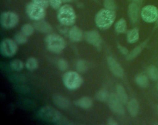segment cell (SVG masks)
I'll return each instance as SVG.
<instances>
[{
  "instance_id": "d6986e66",
  "label": "cell",
  "mask_w": 158,
  "mask_h": 125,
  "mask_svg": "<svg viewBox=\"0 0 158 125\" xmlns=\"http://www.w3.org/2000/svg\"><path fill=\"white\" fill-rule=\"evenodd\" d=\"M116 94L118 98L123 104L128 102V95L125 88L121 84H118L116 86Z\"/></svg>"
},
{
  "instance_id": "9a60e30c",
  "label": "cell",
  "mask_w": 158,
  "mask_h": 125,
  "mask_svg": "<svg viewBox=\"0 0 158 125\" xmlns=\"http://www.w3.org/2000/svg\"><path fill=\"white\" fill-rule=\"evenodd\" d=\"M35 28L42 33H50L52 30V26L46 21L40 20L35 22L33 24Z\"/></svg>"
},
{
  "instance_id": "e575fe53",
  "label": "cell",
  "mask_w": 158,
  "mask_h": 125,
  "mask_svg": "<svg viewBox=\"0 0 158 125\" xmlns=\"http://www.w3.org/2000/svg\"><path fill=\"white\" fill-rule=\"evenodd\" d=\"M117 47H118V50L120 51V52L122 54H124V55H127V54L129 53L128 49H127L126 47H125L124 46H122V45H120V44H118Z\"/></svg>"
},
{
  "instance_id": "6da1fadb",
  "label": "cell",
  "mask_w": 158,
  "mask_h": 125,
  "mask_svg": "<svg viewBox=\"0 0 158 125\" xmlns=\"http://www.w3.org/2000/svg\"><path fill=\"white\" fill-rule=\"evenodd\" d=\"M116 14L115 11L108 9H102L98 12L95 16L96 26L101 30L109 28L115 22Z\"/></svg>"
},
{
  "instance_id": "8fae6325",
  "label": "cell",
  "mask_w": 158,
  "mask_h": 125,
  "mask_svg": "<svg viewBox=\"0 0 158 125\" xmlns=\"http://www.w3.org/2000/svg\"><path fill=\"white\" fill-rule=\"evenodd\" d=\"M84 38L86 41L91 45L99 48L101 46L102 38L99 33L96 30L87 31L84 34Z\"/></svg>"
},
{
  "instance_id": "603a6c76",
  "label": "cell",
  "mask_w": 158,
  "mask_h": 125,
  "mask_svg": "<svg viewBox=\"0 0 158 125\" xmlns=\"http://www.w3.org/2000/svg\"><path fill=\"white\" fill-rule=\"evenodd\" d=\"M136 83L141 87L145 88L149 85V80L148 77L144 74H139L136 76L135 79Z\"/></svg>"
},
{
  "instance_id": "52a82bcc",
  "label": "cell",
  "mask_w": 158,
  "mask_h": 125,
  "mask_svg": "<svg viewBox=\"0 0 158 125\" xmlns=\"http://www.w3.org/2000/svg\"><path fill=\"white\" fill-rule=\"evenodd\" d=\"M19 17L14 12L5 11L1 15V25L6 29H10L15 27L19 23Z\"/></svg>"
},
{
  "instance_id": "44dd1931",
  "label": "cell",
  "mask_w": 158,
  "mask_h": 125,
  "mask_svg": "<svg viewBox=\"0 0 158 125\" xmlns=\"http://www.w3.org/2000/svg\"><path fill=\"white\" fill-rule=\"evenodd\" d=\"M146 41L143 43H142L141 44H140L139 45L137 46L136 47H135L130 53H129L127 56V60H132L133 59L135 58H136L141 51V50H143V48L144 47L145 44H146Z\"/></svg>"
},
{
  "instance_id": "cb8c5ba5",
  "label": "cell",
  "mask_w": 158,
  "mask_h": 125,
  "mask_svg": "<svg viewBox=\"0 0 158 125\" xmlns=\"http://www.w3.org/2000/svg\"><path fill=\"white\" fill-rule=\"evenodd\" d=\"M109 95V94L108 93V92L106 89L102 88L97 92L95 97L97 100L101 102H104L106 101H107Z\"/></svg>"
},
{
  "instance_id": "5b68a950",
  "label": "cell",
  "mask_w": 158,
  "mask_h": 125,
  "mask_svg": "<svg viewBox=\"0 0 158 125\" xmlns=\"http://www.w3.org/2000/svg\"><path fill=\"white\" fill-rule=\"evenodd\" d=\"M62 81L64 86L67 89L74 90L81 86L83 82V78L78 72L69 71L64 74Z\"/></svg>"
},
{
  "instance_id": "5bb4252c",
  "label": "cell",
  "mask_w": 158,
  "mask_h": 125,
  "mask_svg": "<svg viewBox=\"0 0 158 125\" xmlns=\"http://www.w3.org/2000/svg\"><path fill=\"white\" fill-rule=\"evenodd\" d=\"M53 101L58 107L62 109H67L70 107V103L65 97L56 94L53 96Z\"/></svg>"
},
{
  "instance_id": "9c48e42d",
  "label": "cell",
  "mask_w": 158,
  "mask_h": 125,
  "mask_svg": "<svg viewBox=\"0 0 158 125\" xmlns=\"http://www.w3.org/2000/svg\"><path fill=\"white\" fill-rule=\"evenodd\" d=\"M107 102L109 107L110 108L112 112L121 116L125 114V108L123 105V103L118 98L117 94H109Z\"/></svg>"
},
{
  "instance_id": "2e32d148",
  "label": "cell",
  "mask_w": 158,
  "mask_h": 125,
  "mask_svg": "<svg viewBox=\"0 0 158 125\" xmlns=\"http://www.w3.org/2000/svg\"><path fill=\"white\" fill-rule=\"evenodd\" d=\"M75 104L78 107L83 109H89L93 104V100L89 97H82L75 101Z\"/></svg>"
},
{
  "instance_id": "8d00e7d4",
  "label": "cell",
  "mask_w": 158,
  "mask_h": 125,
  "mask_svg": "<svg viewBox=\"0 0 158 125\" xmlns=\"http://www.w3.org/2000/svg\"><path fill=\"white\" fill-rule=\"evenodd\" d=\"M72 0H62L63 2H71Z\"/></svg>"
},
{
  "instance_id": "4fadbf2b",
  "label": "cell",
  "mask_w": 158,
  "mask_h": 125,
  "mask_svg": "<svg viewBox=\"0 0 158 125\" xmlns=\"http://www.w3.org/2000/svg\"><path fill=\"white\" fill-rule=\"evenodd\" d=\"M69 38L73 42H79L84 37L83 31L77 26L72 27L69 31Z\"/></svg>"
},
{
  "instance_id": "4316f807",
  "label": "cell",
  "mask_w": 158,
  "mask_h": 125,
  "mask_svg": "<svg viewBox=\"0 0 158 125\" xmlns=\"http://www.w3.org/2000/svg\"><path fill=\"white\" fill-rule=\"evenodd\" d=\"M10 66L13 70L16 71H20L24 67V63L22 60L17 59L10 62Z\"/></svg>"
},
{
  "instance_id": "ba28073f",
  "label": "cell",
  "mask_w": 158,
  "mask_h": 125,
  "mask_svg": "<svg viewBox=\"0 0 158 125\" xmlns=\"http://www.w3.org/2000/svg\"><path fill=\"white\" fill-rule=\"evenodd\" d=\"M18 50L17 44L14 40L10 38H5L1 42L0 51L5 57H12L17 52Z\"/></svg>"
},
{
  "instance_id": "e0dca14e",
  "label": "cell",
  "mask_w": 158,
  "mask_h": 125,
  "mask_svg": "<svg viewBox=\"0 0 158 125\" xmlns=\"http://www.w3.org/2000/svg\"><path fill=\"white\" fill-rule=\"evenodd\" d=\"M128 15L131 21L133 23L136 22L138 20L139 16V7L137 4L135 2H131L130 4L128 9Z\"/></svg>"
},
{
  "instance_id": "277c9868",
  "label": "cell",
  "mask_w": 158,
  "mask_h": 125,
  "mask_svg": "<svg viewBox=\"0 0 158 125\" xmlns=\"http://www.w3.org/2000/svg\"><path fill=\"white\" fill-rule=\"evenodd\" d=\"M47 49L51 53H59L62 51L66 45L65 40L57 34H49L45 38Z\"/></svg>"
},
{
  "instance_id": "f1b7e54d",
  "label": "cell",
  "mask_w": 158,
  "mask_h": 125,
  "mask_svg": "<svg viewBox=\"0 0 158 125\" xmlns=\"http://www.w3.org/2000/svg\"><path fill=\"white\" fill-rule=\"evenodd\" d=\"M27 36L23 34L22 32H17L14 35V40L18 44H24L27 41Z\"/></svg>"
},
{
  "instance_id": "484cf974",
  "label": "cell",
  "mask_w": 158,
  "mask_h": 125,
  "mask_svg": "<svg viewBox=\"0 0 158 125\" xmlns=\"http://www.w3.org/2000/svg\"><path fill=\"white\" fill-rule=\"evenodd\" d=\"M148 74L152 80H158V69L153 65H151L148 68Z\"/></svg>"
},
{
  "instance_id": "60d3db41",
  "label": "cell",
  "mask_w": 158,
  "mask_h": 125,
  "mask_svg": "<svg viewBox=\"0 0 158 125\" xmlns=\"http://www.w3.org/2000/svg\"><path fill=\"white\" fill-rule=\"evenodd\" d=\"M157 88H158V85H157Z\"/></svg>"
},
{
  "instance_id": "8992f818",
  "label": "cell",
  "mask_w": 158,
  "mask_h": 125,
  "mask_svg": "<svg viewBox=\"0 0 158 125\" xmlns=\"http://www.w3.org/2000/svg\"><path fill=\"white\" fill-rule=\"evenodd\" d=\"M26 12L28 16L35 21L43 20L46 15V9L33 2H31L27 4Z\"/></svg>"
},
{
  "instance_id": "f35d334b",
  "label": "cell",
  "mask_w": 158,
  "mask_h": 125,
  "mask_svg": "<svg viewBox=\"0 0 158 125\" xmlns=\"http://www.w3.org/2000/svg\"><path fill=\"white\" fill-rule=\"evenodd\" d=\"M133 1H139V0H133Z\"/></svg>"
},
{
  "instance_id": "ab89813d",
  "label": "cell",
  "mask_w": 158,
  "mask_h": 125,
  "mask_svg": "<svg viewBox=\"0 0 158 125\" xmlns=\"http://www.w3.org/2000/svg\"><path fill=\"white\" fill-rule=\"evenodd\" d=\"M157 24H158V19H157Z\"/></svg>"
},
{
  "instance_id": "7402d4cb",
  "label": "cell",
  "mask_w": 158,
  "mask_h": 125,
  "mask_svg": "<svg viewBox=\"0 0 158 125\" xmlns=\"http://www.w3.org/2000/svg\"><path fill=\"white\" fill-rule=\"evenodd\" d=\"M127 41L130 43H134L139 39V32L137 28H133L130 30L127 36Z\"/></svg>"
},
{
  "instance_id": "74e56055",
  "label": "cell",
  "mask_w": 158,
  "mask_h": 125,
  "mask_svg": "<svg viewBox=\"0 0 158 125\" xmlns=\"http://www.w3.org/2000/svg\"><path fill=\"white\" fill-rule=\"evenodd\" d=\"M156 108H157V112H158V105H157V107H156Z\"/></svg>"
},
{
  "instance_id": "7a4b0ae2",
  "label": "cell",
  "mask_w": 158,
  "mask_h": 125,
  "mask_svg": "<svg viewBox=\"0 0 158 125\" xmlns=\"http://www.w3.org/2000/svg\"><path fill=\"white\" fill-rule=\"evenodd\" d=\"M39 116L43 120L57 124H65L66 118L58 110L50 106L41 108L38 111Z\"/></svg>"
},
{
  "instance_id": "f546056e",
  "label": "cell",
  "mask_w": 158,
  "mask_h": 125,
  "mask_svg": "<svg viewBox=\"0 0 158 125\" xmlns=\"http://www.w3.org/2000/svg\"><path fill=\"white\" fill-rule=\"evenodd\" d=\"M88 66L86 62L83 60H78L76 62V69L79 72H85L87 70Z\"/></svg>"
},
{
  "instance_id": "836d02e7",
  "label": "cell",
  "mask_w": 158,
  "mask_h": 125,
  "mask_svg": "<svg viewBox=\"0 0 158 125\" xmlns=\"http://www.w3.org/2000/svg\"><path fill=\"white\" fill-rule=\"evenodd\" d=\"M32 2L44 7L45 9H46L49 5L48 0H32Z\"/></svg>"
},
{
  "instance_id": "ffe728a7",
  "label": "cell",
  "mask_w": 158,
  "mask_h": 125,
  "mask_svg": "<svg viewBox=\"0 0 158 125\" xmlns=\"http://www.w3.org/2000/svg\"><path fill=\"white\" fill-rule=\"evenodd\" d=\"M127 22L123 18L120 19L118 21L116 22L114 25L115 30L117 33H125L127 30Z\"/></svg>"
},
{
  "instance_id": "d4e9b609",
  "label": "cell",
  "mask_w": 158,
  "mask_h": 125,
  "mask_svg": "<svg viewBox=\"0 0 158 125\" xmlns=\"http://www.w3.org/2000/svg\"><path fill=\"white\" fill-rule=\"evenodd\" d=\"M38 66V60L34 57L29 58L25 62V67L30 71L36 69Z\"/></svg>"
},
{
  "instance_id": "1f68e13d",
  "label": "cell",
  "mask_w": 158,
  "mask_h": 125,
  "mask_svg": "<svg viewBox=\"0 0 158 125\" xmlns=\"http://www.w3.org/2000/svg\"><path fill=\"white\" fill-rule=\"evenodd\" d=\"M57 66L61 71H65L68 67V64L64 59H60L57 62Z\"/></svg>"
},
{
  "instance_id": "83f0119b",
  "label": "cell",
  "mask_w": 158,
  "mask_h": 125,
  "mask_svg": "<svg viewBox=\"0 0 158 125\" xmlns=\"http://www.w3.org/2000/svg\"><path fill=\"white\" fill-rule=\"evenodd\" d=\"M35 27L33 25L30 24H26L22 25L21 28V32L25 34L26 36L29 37L34 32Z\"/></svg>"
},
{
  "instance_id": "d590c367",
  "label": "cell",
  "mask_w": 158,
  "mask_h": 125,
  "mask_svg": "<svg viewBox=\"0 0 158 125\" xmlns=\"http://www.w3.org/2000/svg\"><path fill=\"white\" fill-rule=\"evenodd\" d=\"M107 124H109V125H117V124H118V123H117L116 121H115L113 118L110 117V118L108 119Z\"/></svg>"
},
{
  "instance_id": "3957f363",
  "label": "cell",
  "mask_w": 158,
  "mask_h": 125,
  "mask_svg": "<svg viewBox=\"0 0 158 125\" xmlns=\"http://www.w3.org/2000/svg\"><path fill=\"white\" fill-rule=\"evenodd\" d=\"M57 17L59 22L65 26L73 25L77 19L74 9L69 4L61 6L58 10Z\"/></svg>"
},
{
  "instance_id": "4dcf8cb0",
  "label": "cell",
  "mask_w": 158,
  "mask_h": 125,
  "mask_svg": "<svg viewBox=\"0 0 158 125\" xmlns=\"http://www.w3.org/2000/svg\"><path fill=\"white\" fill-rule=\"evenodd\" d=\"M104 6L105 8L115 11L116 9V4L114 0H104Z\"/></svg>"
},
{
  "instance_id": "30bf717a",
  "label": "cell",
  "mask_w": 158,
  "mask_h": 125,
  "mask_svg": "<svg viewBox=\"0 0 158 125\" xmlns=\"http://www.w3.org/2000/svg\"><path fill=\"white\" fill-rule=\"evenodd\" d=\"M141 16L146 22H154L158 19V9L152 5L146 6L141 10Z\"/></svg>"
},
{
  "instance_id": "d6a6232c",
  "label": "cell",
  "mask_w": 158,
  "mask_h": 125,
  "mask_svg": "<svg viewBox=\"0 0 158 125\" xmlns=\"http://www.w3.org/2000/svg\"><path fill=\"white\" fill-rule=\"evenodd\" d=\"M49 5L54 9H59L61 7L62 0H48Z\"/></svg>"
},
{
  "instance_id": "ac0fdd59",
  "label": "cell",
  "mask_w": 158,
  "mask_h": 125,
  "mask_svg": "<svg viewBox=\"0 0 158 125\" xmlns=\"http://www.w3.org/2000/svg\"><path fill=\"white\" fill-rule=\"evenodd\" d=\"M127 108L130 114L135 117L137 115L139 110V103L135 98L131 99L127 104Z\"/></svg>"
},
{
  "instance_id": "7c38bea8",
  "label": "cell",
  "mask_w": 158,
  "mask_h": 125,
  "mask_svg": "<svg viewBox=\"0 0 158 125\" xmlns=\"http://www.w3.org/2000/svg\"><path fill=\"white\" fill-rule=\"evenodd\" d=\"M107 62L110 72L117 77H122L124 75V71L121 65L112 56H108Z\"/></svg>"
}]
</instances>
